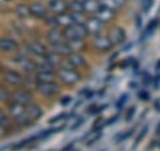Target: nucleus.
I'll use <instances>...</instances> for the list:
<instances>
[{
	"mask_svg": "<svg viewBox=\"0 0 160 151\" xmlns=\"http://www.w3.org/2000/svg\"><path fill=\"white\" fill-rule=\"evenodd\" d=\"M8 113H9V117L11 118V120L19 127H28L32 124L27 117L26 106L23 105L10 101L8 103Z\"/></svg>",
	"mask_w": 160,
	"mask_h": 151,
	"instance_id": "obj_1",
	"label": "nucleus"
},
{
	"mask_svg": "<svg viewBox=\"0 0 160 151\" xmlns=\"http://www.w3.org/2000/svg\"><path fill=\"white\" fill-rule=\"evenodd\" d=\"M63 35L67 41L70 39H84L88 37V31L84 26V23H73L63 30Z\"/></svg>",
	"mask_w": 160,
	"mask_h": 151,
	"instance_id": "obj_2",
	"label": "nucleus"
},
{
	"mask_svg": "<svg viewBox=\"0 0 160 151\" xmlns=\"http://www.w3.org/2000/svg\"><path fill=\"white\" fill-rule=\"evenodd\" d=\"M57 76L64 85H77L81 80V75L74 69H67V68H59L57 71Z\"/></svg>",
	"mask_w": 160,
	"mask_h": 151,
	"instance_id": "obj_3",
	"label": "nucleus"
},
{
	"mask_svg": "<svg viewBox=\"0 0 160 151\" xmlns=\"http://www.w3.org/2000/svg\"><path fill=\"white\" fill-rule=\"evenodd\" d=\"M1 75H2L4 82H6L8 85H11V86H15V87H20L26 81V79L23 77L22 74H20L16 70H11V69L2 70Z\"/></svg>",
	"mask_w": 160,
	"mask_h": 151,
	"instance_id": "obj_4",
	"label": "nucleus"
},
{
	"mask_svg": "<svg viewBox=\"0 0 160 151\" xmlns=\"http://www.w3.org/2000/svg\"><path fill=\"white\" fill-rule=\"evenodd\" d=\"M32 98H33L32 92L26 87L25 89H18L14 92H11V101L23 105V106H27V105L32 103Z\"/></svg>",
	"mask_w": 160,
	"mask_h": 151,
	"instance_id": "obj_5",
	"label": "nucleus"
},
{
	"mask_svg": "<svg viewBox=\"0 0 160 151\" xmlns=\"http://www.w3.org/2000/svg\"><path fill=\"white\" fill-rule=\"evenodd\" d=\"M36 90L44 97H52L59 94L60 87L54 82H36Z\"/></svg>",
	"mask_w": 160,
	"mask_h": 151,
	"instance_id": "obj_6",
	"label": "nucleus"
},
{
	"mask_svg": "<svg viewBox=\"0 0 160 151\" xmlns=\"http://www.w3.org/2000/svg\"><path fill=\"white\" fill-rule=\"evenodd\" d=\"M12 61H14L20 69H22L23 71H26V73H35V71L37 70V69H36V63H35V60L30 59V58L23 56V54H20V56L15 57L12 59Z\"/></svg>",
	"mask_w": 160,
	"mask_h": 151,
	"instance_id": "obj_7",
	"label": "nucleus"
},
{
	"mask_svg": "<svg viewBox=\"0 0 160 151\" xmlns=\"http://www.w3.org/2000/svg\"><path fill=\"white\" fill-rule=\"evenodd\" d=\"M103 25L100 20L96 19L95 16L90 17V19H86V21L84 22V26L88 31L89 35H92V36H98V35H101L102 32V28H103Z\"/></svg>",
	"mask_w": 160,
	"mask_h": 151,
	"instance_id": "obj_8",
	"label": "nucleus"
},
{
	"mask_svg": "<svg viewBox=\"0 0 160 151\" xmlns=\"http://www.w3.org/2000/svg\"><path fill=\"white\" fill-rule=\"evenodd\" d=\"M107 37L111 41L112 46H120L126 41V32L121 27H113L110 30Z\"/></svg>",
	"mask_w": 160,
	"mask_h": 151,
	"instance_id": "obj_9",
	"label": "nucleus"
},
{
	"mask_svg": "<svg viewBox=\"0 0 160 151\" xmlns=\"http://www.w3.org/2000/svg\"><path fill=\"white\" fill-rule=\"evenodd\" d=\"M47 9L53 15H60L68 11V2L65 0H51Z\"/></svg>",
	"mask_w": 160,
	"mask_h": 151,
	"instance_id": "obj_10",
	"label": "nucleus"
},
{
	"mask_svg": "<svg viewBox=\"0 0 160 151\" xmlns=\"http://www.w3.org/2000/svg\"><path fill=\"white\" fill-rule=\"evenodd\" d=\"M26 48H27V52L28 53L35 54L37 57H44L48 53L46 46L42 44L38 41H31V42H28L27 46H26Z\"/></svg>",
	"mask_w": 160,
	"mask_h": 151,
	"instance_id": "obj_11",
	"label": "nucleus"
},
{
	"mask_svg": "<svg viewBox=\"0 0 160 151\" xmlns=\"http://www.w3.org/2000/svg\"><path fill=\"white\" fill-rule=\"evenodd\" d=\"M94 37H95L94 38V47L100 52H108L113 47L107 36L98 35V36H94Z\"/></svg>",
	"mask_w": 160,
	"mask_h": 151,
	"instance_id": "obj_12",
	"label": "nucleus"
},
{
	"mask_svg": "<svg viewBox=\"0 0 160 151\" xmlns=\"http://www.w3.org/2000/svg\"><path fill=\"white\" fill-rule=\"evenodd\" d=\"M47 39L52 46L59 44V43H63V42L67 41L64 35H63V31L59 30L58 27H53V28L49 30V32L47 33Z\"/></svg>",
	"mask_w": 160,
	"mask_h": 151,
	"instance_id": "obj_13",
	"label": "nucleus"
},
{
	"mask_svg": "<svg viewBox=\"0 0 160 151\" xmlns=\"http://www.w3.org/2000/svg\"><path fill=\"white\" fill-rule=\"evenodd\" d=\"M19 48V44L16 41L9 37H0V51L5 53H12L16 52Z\"/></svg>",
	"mask_w": 160,
	"mask_h": 151,
	"instance_id": "obj_14",
	"label": "nucleus"
},
{
	"mask_svg": "<svg viewBox=\"0 0 160 151\" xmlns=\"http://www.w3.org/2000/svg\"><path fill=\"white\" fill-rule=\"evenodd\" d=\"M115 16H116V12L113 10H111V9L106 7V6H102V5H101V7L99 9V11L95 14V17L100 20L102 23L111 22L112 20L115 19Z\"/></svg>",
	"mask_w": 160,
	"mask_h": 151,
	"instance_id": "obj_15",
	"label": "nucleus"
},
{
	"mask_svg": "<svg viewBox=\"0 0 160 151\" xmlns=\"http://www.w3.org/2000/svg\"><path fill=\"white\" fill-rule=\"evenodd\" d=\"M30 12L31 16H35L37 19H46L48 15V9L42 2H33L30 5Z\"/></svg>",
	"mask_w": 160,
	"mask_h": 151,
	"instance_id": "obj_16",
	"label": "nucleus"
},
{
	"mask_svg": "<svg viewBox=\"0 0 160 151\" xmlns=\"http://www.w3.org/2000/svg\"><path fill=\"white\" fill-rule=\"evenodd\" d=\"M26 112H27V117L30 119V122L33 124L35 122H37L42 117V108H41L38 105H35V103H30L26 106Z\"/></svg>",
	"mask_w": 160,
	"mask_h": 151,
	"instance_id": "obj_17",
	"label": "nucleus"
},
{
	"mask_svg": "<svg viewBox=\"0 0 160 151\" xmlns=\"http://www.w3.org/2000/svg\"><path fill=\"white\" fill-rule=\"evenodd\" d=\"M101 7L100 0H85L82 2V10L85 14L95 15Z\"/></svg>",
	"mask_w": 160,
	"mask_h": 151,
	"instance_id": "obj_18",
	"label": "nucleus"
},
{
	"mask_svg": "<svg viewBox=\"0 0 160 151\" xmlns=\"http://www.w3.org/2000/svg\"><path fill=\"white\" fill-rule=\"evenodd\" d=\"M56 73L54 71H37L35 76L36 82H54L56 81Z\"/></svg>",
	"mask_w": 160,
	"mask_h": 151,
	"instance_id": "obj_19",
	"label": "nucleus"
},
{
	"mask_svg": "<svg viewBox=\"0 0 160 151\" xmlns=\"http://www.w3.org/2000/svg\"><path fill=\"white\" fill-rule=\"evenodd\" d=\"M43 58H44L46 61H47L52 68H54V69H59L60 66H62L63 59H62V57H60L59 54H57V53H54V52L47 53Z\"/></svg>",
	"mask_w": 160,
	"mask_h": 151,
	"instance_id": "obj_20",
	"label": "nucleus"
},
{
	"mask_svg": "<svg viewBox=\"0 0 160 151\" xmlns=\"http://www.w3.org/2000/svg\"><path fill=\"white\" fill-rule=\"evenodd\" d=\"M52 48H53V52H54V53H57V54H59L60 57H68L69 54H72V53H73L67 41H65V42H63V43H59V44L52 46Z\"/></svg>",
	"mask_w": 160,
	"mask_h": 151,
	"instance_id": "obj_21",
	"label": "nucleus"
},
{
	"mask_svg": "<svg viewBox=\"0 0 160 151\" xmlns=\"http://www.w3.org/2000/svg\"><path fill=\"white\" fill-rule=\"evenodd\" d=\"M100 2L102 6H106L111 10H113L115 12H117L123 7L126 0H100Z\"/></svg>",
	"mask_w": 160,
	"mask_h": 151,
	"instance_id": "obj_22",
	"label": "nucleus"
},
{
	"mask_svg": "<svg viewBox=\"0 0 160 151\" xmlns=\"http://www.w3.org/2000/svg\"><path fill=\"white\" fill-rule=\"evenodd\" d=\"M56 21H57V26L58 27H68L70 25H73V19H72V15L68 14V12H64V14H60V15H56Z\"/></svg>",
	"mask_w": 160,
	"mask_h": 151,
	"instance_id": "obj_23",
	"label": "nucleus"
},
{
	"mask_svg": "<svg viewBox=\"0 0 160 151\" xmlns=\"http://www.w3.org/2000/svg\"><path fill=\"white\" fill-rule=\"evenodd\" d=\"M72 52L73 53H79L81 51H84L86 48V43L84 39H70V41H67Z\"/></svg>",
	"mask_w": 160,
	"mask_h": 151,
	"instance_id": "obj_24",
	"label": "nucleus"
},
{
	"mask_svg": "<svg viewBox=\"0 0 160 151\" xmlns=\"http://www.w3.org/2000/svg\"><path fill=\"white\" fill-rule=\"evenodd\" d=\"M15 14L20 17V19H27L31 16L30 12V6L26 4H19L15 6Z\"/></svg>",
	"mask_w": 160,
	"mask_h": 151,
	"instance_id": "obj_25",
	"label": "nucleus"
},
{
	"mask_svg": "<svg viewBox=\"0 0 160 151\" xmlns=\"http://www.w3.org/2000/svg\"><path fill=\"white\" fill-rule=\"evenodd\" d=\"M0 125L4 128V129H6L8 132L11 129V127H12V123H11V118L8 115V114L5 113L1 108H0Z\"/></svg>",
	"mask_w": 160,
	"mask_h": 151,
	"instance_id": "obj_26",
	"label": "nucleus"
},
{
	"mask_svg": "<svg viewBox=\"0 0 160 151\" xmlns=\"http://www.w3.org/2000/svg\"><path fill=\"white\" fill-rule=\"evenodd\" d=\"M36 63V71H54V68H52L47 61L46 59L43 58L41 61H35Z\"/></svg>",
	"mask_w": 160,
	"mask_h": 151,
	"instance_id": "obj_27",
	"label": "nucleus"
},
{
	"mask_svg": "<svg viewBox=\"0 0 160 151\" xmlns=\"http://www.w3.org/2000/svg\"><path fill=\"white\" fill-rule=\"evenodd\" d=\"M11 101V92L4 87L0 86V103H9Z\"/></svg>",
	"mask_w": 160,
	"mask_h": 151,
	"instance_id": "obj_28",
	"label": "nucleus"
},
{
	"mask_svg": "<svg viewBox=\"0 0 160 151\" xmlns=\"http://www.w3.org/2000/svg\"><path fill=\"white\" fill-rule=\"evenodd\" d=\"M158 23H159V21L158 19H154L152 20L149 23H148V26H147V28H145V32H144V35L142 36V39L145 37H148V36H150L153 32H154V30L157 28V26H158Z\"/></svg>",
	"mask_w": 160,
	"mask_h": 151,
	"instance_id": "obj_29",
	"label": "nucleus"
},
{
	"mask_svg": "<svg viewBox=\"0 0 160 151\" xmlns=\"http://www.w3.org/2000/svg\"><path fill=\"white\" fill-rule=\"evenodd\" d=\"M68 10H70L72 12H84L82 4L75 0H72L70 2H68Z\"/></svg>",
	"mask_w": 160,
	"mask_h": 151,
	"instance_id": "obj_30",
	"label": "nucleus"
},
{
	"mask_svg": "<svg viewBox=\"0 0 160 151\" xmlns=\"http://www.w3.org/2000/svg\"><path fill=\"white\" fill-rule=\"evenodd\" d=\"M70 15H72L74 23H84L86 21L85 12H70Z\"/></svg>",
	"mask_w": 160,
	"mask_h": 151,
	"instance_id": "obj_31",
	"label": "nucleus"
},
{
	"mask_svg": "<svg viewBox=\"0 0 160 151\" xmlns=\"http://www.w3.org/2000/svg\"><path fill=\"white\" fill-rule=\"evenodd\" d=\"M148 125H145V127H143V129H142V132L139 133V135L137 136V139H136V141H134V146H137L138 144H139L140 141L144 139V136L147 135V133H148Z\"/></svg>",
	"mask_w": 160,
	"mask_h": 151,
	"instance_id": "obj_32",
	"label": "nucleus"
},
{
	"mask_svg": "<svg viewBox=\"0 0 160 151\" xmlns=\"http://www.w3.org/2000/svg\"><path fill=\"white\" fill-rule=\"evenodd\" d=\"M132 134H133V129H131L129 132L122 133V134H120V135H117V136H116V141H117V143H121V141H123V140L128 139V138H129Z\"/></svg>",
	"mask_w": 160,
	"mask_h": 151,
	"instance_id": "obj_33",
	"label": "nucleus"
},
{
	"mask_svg": "<svg viewBox=\"0 0 160 151\" xmlns=\"http://www.w3.org/2000/svg\"><path fill=\"white\" fill-rule=\"evenodd\" d=\"M127 100H128V95L123 94L120 98H118V101H117V103H116V107H117L118 110H122L123 106H124V103L127 102Z\"/></svg>",
	"mask_w": 160,
	"mask_h": 151,
	"instance_id": "obj_34",
	"label": "nucleus"
},
{
	"mask_svg": "<svg viewBox=\"0 0 160 151\" xmlns=\"http://www.w3.org/2000/svg\"><path fill=\"white\" fill-rule=\"evenodd\" d=\"M68 117V114L67 113H60L58 115H56V117H53L52 119H49L48 120V123L49 124H53V123H57V122H59V120H63V119H65Z\"/></svg>",
	"mask_w": 160,
	"mask_h": 151,
	"instance_id": "obj_35",
	"label": "nucleus"
},
{
	"mask_svg": "<svg viewBox=\"0 0 160 151\" xmlns=\"http://www.w3.org/2000/svg\"><path fill=\"white\" fill-rule=\"evenodd\" d=\"M142 6H143V10H144L145 12H148V11L150 10V7L153 6V0H143Z\"/></svg>",
	"mask_w": 160,
	"mask_h": 151,
	"instance_id": "obj_36",
	"label": "nucleus"
},
{
	"mask_svg": "<svg viewBox=\"0 0 160 151\" xmlns=\"http://www.w3.org/2000/svg\"><path fill=\"white\" fill-rule=\"evenodd\" d=\"M82 123H84V118H78V119H77V122L72 125V130H77V129H79Z\"/></svg>",
	"mask_w": 160,
	"mask_h": 151,
	"instance_id": "obj_37",
	"label": "nucleus"
},
{
	"mask_svg": "<svg viewBox=\"0 0 160 151\" xmlns=\"http://www.w3.org/2000/svg\"><path fill=\"white\" fill-rule=\"evenodd\" d=\"M134 112H136V107H131V108H129V111H128L127 114H126V120H128V122H129V120L133 118Z\"/></svg>",
	"mask_w": 160,
	"mask_h": 151,
	"instance_id": "obj_38",
	"label": "nucleus"
},
{
	"mask_svg": "<svg viewBox=\"0 0 160 151\" xmlns=\"http://www.w3.org/2000/svg\"><path fill=\"white\" fill-rule=\"evenodd\" d=\"M72 102V97L70 96H65V97H63L62 100H60V105L62 106H67V105H69Z\"/></svg>",
	"mask_w": 160,
	"mask_h": 151,
	"instance_id": "obj_39",
	"label": "nucleus"
},
{
	"mask_svg": "<svg viewBox=\"0 0 160 151\" xmlns=\"http://www.w3.org/2000/svg\"><path fill=\"white\" fill-rule=\"evenodd\" d=\"M139 97L142 98V100H144V101H145V100H149V94L145 92V91H142V92L139 94Z\"/></svg>",
	"mask_w": 160,
	"mask_h": 151,
	"instance_id": "obj_40",
	"label": "nucleus"
},
{
	"mask_svg": "<svg viewBox=\"0 0 160 151\" xmlns=\"http://www.w3.org/2000/svg\"><path fill=\"white\" fill-rule=\"evenodd\" d=\"M6 134H8V130H6V129H4V128L0 125V138H4Z\"/></svg>",
	"mask_w": 160,
	"mask_h": 151,
	"instance_id": "obj_41",
	"label": "nucleus"
},
{
	"mask_svg": "<svg viewBox=\"0 0 160 151\" xmlns=\"http://www.w3.org/2000/svg\"><path fill=\"white\" fill-rule=\"evenodd\" d=\"M154 85H155V87H159V85H160V76H157V77H155V80H154Z\"/></svg>",
	"mask_w": 160,
	"mask_h": 151,
	"instance_id": "obj_42",
	"label": "nucleus"
},
{
	"mask_svg": "<svg viewBox=\"0 0 160 151\" xmlns=\"http://www.w3.org/2000/svg\"><path fill=\"white\" fill-rule=\"evenodd\" d=\"M63 151H73V144H69V145H67V146L63 149Z\"/></svg>",
	"mask_w": 160,
	"mask_h": 151,
	"instance_id": "obj_43",
	"label": "nucleus"
},
{
	"mask_svg": "<svg viewBox=\"0 0 160 151\" xmlns=\"http://www.w3.org/2000/svg\"><path fill=\"white\" fill-rule=\"evenodd\" d=\"M157 69H158V70H160V60L157 63Z\"/></svg>",
	"mask_w": 160,
	"mask_h": 151,
	"instance_id": "obj_44",
	"label": "nucleus"
},
{
	"mask_svg": "<svg viewBox=\"0 0 160 151\" xmlns=\"http://www.w3.org/2000/svg\"><path fill=\"white\" fill-rule=\"evenodd\" d=\"M2 70H4V68H2V65H1V63H0V74H1Z\"/></svg>",
	"mask_w": 160,
	"mask_h": 151,
	"instance_id": "obj_45",
	"label": "nucleus"
},
{
	"mask_svg": "<svg viewBox=\"0 0 160 151\" xmlns=\"http://www.w3.org/2000/svg\"><path fill=\"white\" fill-rule=\"evenodd\" d=\"M75 1H79V2H81V4H82V2L85 1V0H75Z\"/></svg>",
	"mask_w": 160,
	"mask_h": 151,
	"instance_id": "obj_46",
	"label": "nucleus"
},
{
	"mask_svg": "<svg viewBox=\"0 0 160 151\" xmlns=\"http://www.w3.org/2000/svg\"><path fill=\"white\" fill-rule=\"evenodd\" d=\"M158 133H160V123H159V125H158Z\"/></svg>",
	"mask_w": 160,
	"mask_h": 151,
	"instance_id": "obj_47",
	"label": "nucleus"
},
{
	"mask_svg": "<svg viewBox=\"0 0 160 151\" xmlns=\"http://www.w3.org/2000/svg\"><path fill=\"white\" fill-rule=\"evenodd\" d=\"M101 151H106V150H101Z\"/></svg>",
	"mask_w": 160,
	"mask_h": 151,
	"instance_id": "obj_48",
	"label": "nucleus"
}]
</instances>
